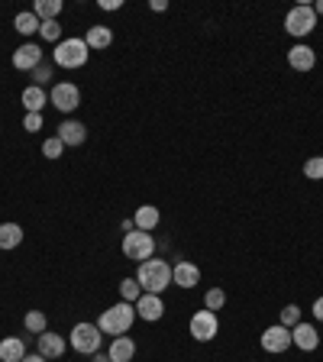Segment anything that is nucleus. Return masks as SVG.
<instances>
[{"mask_svg":"<svg viewBox=\"0 0 323 362\" xmlns=\"http://www.w3.org/2000/svg\"><path fill=\"white\" fill-rule=\"evenodd\" d=\"M90 359H94V362H110V356H107V353H94Z\"/></svg>","mask_w":323,"mask_h":362,"instance_id":"nucleus-38","label":"nucleus"},{"mask_svg":"<svg viewBox=\"0 0 323 362\" xmlns=\"http://www.w3.org/2000/svg\"><path fill=\"white\" fill-rule=\"evenodd\" d=\"M100 343H104V333H100L98 324H75L71 327V333H68V346L75 349V353L81 356H94L100 353Z\"/></svg>","mask_w":323,"mask_h":362,"instance_id":"nucleus-4","label":"nucleus"},{"mask_svg":"<svg viewBox=\"0 0 323 362\" xmlns=\"http://www.w3.org/2000/svg\"><path fill=\"white\" fill-rule=\"evenodd\" d=\"M314 13H317V16H320V13H323V0H317V7H314Z\"/></svg>","mask_w":323,"mask_h":362,"instance_id":"nucleus-39","label":"nucleus"},{"mask_svg":"<svg viewBox=\"0 0 323 362\" xmlns=\"http://www.w3.org/2000/svg\"><path fill=\"white\" fill-rule=\"evenodd\" d=\"M152 252H155V236L152 233H143V230L123 233V256L129 262H146V259H152Z\"/></svg>","mask_w":323,"mask_h":362,"instance_id":"nucleus-6","label":"nucleus"},{"mask_svg":"<svg viewBox=\"0 0 323 362\" xmlns=\"http://www.w3.org/2000/svg\"><path fill=\"white\" fill-rule=\"evenodd\" d=\"M298 324H301V308H298V304H285V308H281V327L294 330Z\"/></svg>","mask_w":323,"mask_h":362,"instance_id":"nucleus-30","label":"nucleus"},{"mask_svg":"<svg viewBox=\"0 0 323 362\" xmlns=\"http://www.w3.org/2000/svg\"><path fill=\"white\" fill-rule=\"evenodd\" d=\"M59 139L65 146H84V139H88V129H84V123L81 120H61L59 123Z\"/></svg>","mask_w":323,"mask_h":362,"instance_id":"nucleus-16","label":"nucleus"},{"mask_svg":"<svg viewBox=\"0 0 323 362\" xmlns=\"http://www.w3.org/2000/svg\"><path fill=\"white\" fill-rule=\"evenodd\" d=\"M259 343H262V349L265 353H271V356H281L285 349H291V330L288 327H281V324H275V327H265L262 330V337H259Z\"/></svg>","mask_w":323,"mask_h":362,"instance_id":"nucleus-9","label":"nucleus"},{"mask_svg":"<svg viewBox=\"0 0 323 362\" xmlns=\"http://www.w3.org/2000/svg\"><path fill=\"white\" fill-rule=\"evenodd\" d=\"M149 10H155V13H165V10H168V0H152Z\"/></svg>","mask_w":323,"mask_h":362,"instance_id":"nucleus-36","label":"nucleus"},{"mask_svg":"<svg viewBox=\"0 0 323 362\" xmlns=\"http://www.w3.org/2000/svg\"><path fill=\"white\" fill-rule=\"evenodd\" d=\"M310 314H314L317 320H320V324H323V294H320V298H317V301H314V308H310Z\"/></svg>","mask_w":323,"mask_h":362,"instance_id":"nucleus-34","label":"nucleus"},{"mask_svg":"<svg viewBox=\"0 0 323 362\" xmlns=\"http://www.w3.org/2000/svg\"><path fill=\"white\" fill-rule=\"evenodd\" d=\"M120 298H123L127 304H136V301H139V298H143V288H139V281H136V279H123V281H120Z\"/></svg>","mask_w":323,"mask_h":362,"instance_id":"nucleus-26","label":"nucleus"},{"mask_svg":"<svg viewBox=\"0 0 323 362\" xmlns=\"http://www.w3.org/2000/svg\"><path fill=\"white\" fill-rule=\"evenodd\" d=\"M45 104H49V94H45V88H39V84H30V88L23 90V107H26V113H42Z\"/></svg>","mask_w":323,"mask_h":362,"instance_id":"nucleus-21","label":"nucleus"},{"mask_svg":"<svg viewBox=\"0 0 323 362\" xmlns=\"http://www.w3.org/2000/svg\"><path fill=\"white\" fill-rule=\"evenodd\" d=\"M42 65V49L36 42H23L13 52V68L16 71H33V68Z\"/></svg>","mask_w":323,"mask_h":362,"instance_id":"nucleus-13","label":"nucleus"},{"mask_svg":"<svg viewBox=\"0 0 323 362\" xmlns=\"http://www.w3.org/2000/svg\"><path fill=\"white\" fill-rule=\"evenodd\" d=\"M288 65H291L294 71H310V68L317 65V52L310 45L298 42V45H291V52H288Z\"/></svg>","mask_w":323,"mask_h":362,"instance_id":"nucleus-15","label":"nucleus"},{"mask_svg":"<svg viewBox=\"0 0 323 362\" xmlns=\"http://www.w3.org/2000/svg\"><path fill=\"white\" fill-rule=\"evenodd\" d=\"M188 330H191V337H194L197 343H211V339L220 333V320H217L213 310L204 308V310H197V314H191Z\"/></svg>","mask_w":323,"mask_h":362,"instance_id":"nucleus-8","label":"nucleus"},{"mask_svg":"<svg viewBox=\"0 0 323 362\" xmlns=\"http://www.w3.org/2000/svg\"><path fill=\"white\" fill-rule=\"evenodd\" d=\"M52 75H55V65L52 62H42L39 68H33V78H36V84L42 88V84H49L52 81Z\"/></svg>","mask_w":323,"mask_h":362,"instance_id":"nucleus-32","label":"nucleus"},{"mask_svg":"<svg viewBox=\"0 0 323 362\" xmlns=\"http://www.w3.org/2000/svg\"><path fill=\"white\" fill-rule=\"evenodd\" d=\"M136 281L146 294H162L168 285H172V265L165 259H146L136 269Z\"/></svg>","mask_w":323,"mask_h":362,"instance_id":"nucleus-1","label":"nucleus"},{"mask_svg":"<svg viewBox=\"0 0 323 362\" xmlns=\"http://www.w3.org/2000/svg\"><path fill=\"white\" fill-rule=\"evenodd\" d=\"M133 324H136V304H127V301L113 304V308H107L98 317V327L104 337H127Z\"/></svg>","mask_w":323,"mask_h":362,"instance_id":"nucleus-2","label":"nucleus"},{"mask_svg":"<svg viewBox=\"0 0 323 362\" xmlns=\"http://www.w3.org/2000/svg\"><path fill=\"white\" fill-rule=\"evenodd\" d=\"M317 30V13L310 4H298V7H291L285 13V33L294 39H304L310 36V33Z\"/></svg>","mask_w":323,"mask_h":362,"instance_id":"nucleus-5","label":"nucleus"},{"mask_svg":"<svg viewBox=\"0 0 323 362\" xmlns=\"http://www.w3.org/2000/svg\"><path fill=\"white\" fill-rule=\"evenodd\" d=\"M162 314H165V301H162V294H146L136 301V317H143L146 324H155V320H162Z\"/></svg>","mask_w":323,"mask_h":362,"instance_id":"nucleus-11","label":"nucleus"},{"mask_svg":"<svg viewBox=\"0 0 323 362\" xmlns=\"http://www.w3.org/2000/svg\"><path fill=\"white\" fill-rule=\"evenodd\" d=\"M39 36H42L45 42H55V45H59L61 42V23L59 20H45L42 26H39Z\"/></svg>","mask_w":323,"mask_h":362,"instance_id":"nucleus-27","label":"nucleus"},{"mask_svg":"<svg viewBox=\"0 0 323 362\" xmlns=\"http://www.w3.org/2000/svg\"><path fill=\"white\" fill-rule=\"evenodd\" d=\"M23 243V226L20 223H0V249H16Z\"/></svg>","mask_w":323,"mask_h":362,"instance_id":"nucleus-22","label":"nucleus"},{"mask_svg":"<svg viewBox=\"0 0 323 362\" xmlns=\"http://www.w3.org/2000/svg\"><path fill=\"white\" fill-rule=\"evenodd\" d=\"M42 156L52 158V162H55V158H61V156H65V143H61L59 136H49V139L42 143Z\"/></svg>","mask_w":323,"mask_h":362,"instance_id":"nucleus-29","label":"nucleus"},{"mask_svg":"<svg viewBox=\"0 0 323 362\" xmlns=\"http://www.w3.org/2000/svg\"><path fill=\"white\" fill-rule=\"evenodd\" d=\"M23 327L30 333H45V327H49V317L42 314V310H26V317H23Z\"/></svg>","mask_w":323,"mask_h":362,"instance_id":"nucleus-25","label":"nucleus"},{"mask_svg":"<svg viewBox=\"0 0 323 362\" xmlns=\"http://www.w3.org/2000/svg\"><path fill=\"white\" fill-rule=\"evenodd\" d=\"M158 223H162V211H158L155 204H143V207H136V217H133V226H136V230H143V233H152Z\"/></svg>","mask_w":323,"mask_h":362,"instance_id":"nucleus-17","label":"nucleus"},{"mask_svg":"<svg viewBox=\"0 0 323 362\" xmlns=\"http://www.w3.org/2000/svg\"><path fill=\"white\" fill-rule=\"evenodd\" d=\"M65 349H68V339L65 337H59V333H39L36 337V353L42 356V359H49V362H55V359H61L65 356Z\"/></svg>","mask_w":323,"mask_h":362,"instance_id":"nucleus-10","label":"nucleus"},{"mask_svg":"<svg viewBox=\"0 0 323 362\" xmlns=\"http://www.w3.org/2000/svg\"><path fill=\"white\" fill-rule=\"evenodd\" d=\"M61 7H65V4H61V0H36V4H33V13L39 16V20H59L61 16Z\"/></svg>","mask_w":323,"mask_h":362,"instance_id":"nucleus-24","label":"nucleus"},{"mask_svg":"<svg viewBox=\"0 0 323 362\" xmlns=\"http://www.w3.org/2000/svg\"><path fill=\"white\" fill-rule=\"evenodd\" d=\"M172 285H178V288H194V285H201V269H197L194 262H188V259H181V262H175L172 265Z\"/></svg>","mask_w":323,"mask_h":362,"instance_id":"nucleus-12","label":"nucleus"},{"mask_svg":"<svg viewBox=\"0 0 323 362\" xmlns=\"http://www.w3.org/2000/svg\"><path fill=\"white\" fill-rule=\"evenodd\" d=\"M23 129H26V133H39V129H42V113H26V117H23Z\"/></svg>","mask_w":323,"mask_h":362,"instance_id":"nucleus-33","label":"nucleus"},{"mask_svg":"<svg viewBox=\"0 0 323 362\" xmlns=\"http://www.w3.org/2000/svg\"><path fill=\"white\" fill-rule=\"evenodd\" d=\"M223 304H226V291H223V288H211V291L204 294V308L213 310V314H217Z\"/></svg>","mask_w":323,"mask_h":362,"instance_id":"nucleus-28","label":"nucleus"},{"mask_svg":"<svg viewBox=\"0 0 323 362\" xmlns=\"http://www.w3.org/2000/svg\"><path fill=\"white\" fill-rule=\"evenodd\" d=\"M23 362H49V359H42V356H39V353H26V356H23Z\"/></svg>","mask_w":323,"mask_h":362,"instance_id":"nucleus-37","label":"nucleus"},{"mask_svg":"<svg viewBox=\"0 0 323 362\" xmlns=\"http://www.w3.org/2000/svg\"><path fill=\"white\" fill-rule=\"evenodd\" d=\"M110 362H133L136 359V339L129 337H113L110 339V349H107Z\"/></svg>","mask_w":323,"mask_h":362,"instance_id":"nucleus-19","label":"nucleus"},{"mask_svg":"<svg viewBox=\"0 0 323 362\" xmlns=\"http://www.w3.org/2000/svg\"><path fill=\"white\" fill-rule=\"evenodd\" d=\"M88 59H90V49H88V42H84V39H78V36L61 39V42L55 45V52H52V65L65 68V71L84 68V65H88Z\"/></svg>","mask_w":323,"mask_h":362,"instance_id":"nucleus-3","label":"nucleus"},{"mask_svg":"<svg viewBox=\"0 0 323 362\" xmlns=\"http://www.w3.org/2000/svg\"><path fill=\"white\" fill-rule=\"evenodd\" d=\"M98 7H100V10H120V7H123V0H100Z\"/></svg>","mask_w":323,"mask_h":362,"instance_id":"nucleus-35","label":"nucleus"},{"mask_svg":"<svg viewBox=\"0 0 323 362\" xmlns=\"http://www.w3.org/2000/svg\"><path fill=\"white\" fill-rule=\"evenodd\" d=\"M84 42H88L90 52L110 49V42H113V30H110V26H100V23H94V26H88V33H84Z\"/></svg>","mask_w":323,"mask_h":362,"instance_id":"nucleus-18","label":"nucleus"},{"mask_svg":"<svg viewBox=\"0 0 323 362\" xmlns=\"http://www.w3.org/2000/svg\"><path fill=\"white\" fill-rule=\"evenodd\" d=\"M13 26H16V33H20V36H33V33H39L42 20H39V16L33 13V10H23V13H16Z\"/></svg>","mask_w":323,"mask_h":362,"instance_id":"nucleus-23","label":"nucleus"},{"mask_svg":"<svg viewBox=\"0 0 323 362\" xmlns=\"http://www.w3.org/2000/svg\"><path fill=\"white\" fill-rule=\"evenodd\" d=\"M49 104L61 113H71L81 107V88L75 81H59L52 90H49Z\"/></svg>","mask_w":323,"mask_h":362,"instance_id":"nucleus-7","label":"nucleus"},{"mask_svg":"<svg viewBox=\"0 0 323 362\" xmlns=\"http://www.w3.org/2000/svg\"><path fill=\"white\" fill-rule=\"evenodd\" d=\"M291 346H298V349H304V353H314L317 346H320V333H317V327L314 324H298L291 330Z\"/></svg>","mask_w":323,"mask_h":362,"instance_id":"nucleus-14","label":"nucleus"},{"mask_svg":"<svg viewBox=\"0 0 323 362\" xmlns=\"http://www.w3.org/2000/svg\"><path fill=\"white\" fill-rule=\"evenodd\" d=\"M23 356H26V343L20 337L0 339V362H23Z\"/></svg>","mask_w":323,"mask_h":362,"instance_id":"nucleus-20","label":"nucleus"},{"mask_svg":"<svg viewBox=\"0 0 323 362\" xmlns=\"http://www.w3.org/2000/svg\"><path fill=\"white\" fill-rule=\"evenodd\" d=\"M304 175H307L310 181H320L323 178V156H314L304 162Z\"/></svg>","mask_w":323,"mask_h":362,"instance_id":"nucleus-31","label":"nucleus"}]
</instances>
